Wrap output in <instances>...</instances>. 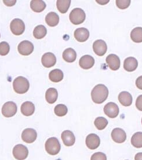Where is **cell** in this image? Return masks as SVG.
Instances as JSON below:
<instances>
[{
	"label": "cell",
	"instance_id": "cell-7",
	"mask_svg": "<svg viewBox=\"0 0 142 160\" xmlns=\"http://www.w3.org/2000/svg\"><path fill=\"white\" fill-rule=\"evenodd\" d=\"M17 110V106L14 102H7L2 108V114L5 117H12L16 114Z\"/></svg>",
	"mask_w": 142,
	"mask_h": 160
},
{
	"label": "cell",
	"instance_id": "cell-28",
	"mask_svg": "<svg viewBox=\"0 0 142 160\" xmlns=\"http://www.w3.org/2000/svg\"><path fill=\"white\" fill-rule=\"evenodd\" d=\"M71 4L70 0H58L56 1V7L58 11L62 13L67 12Z\"/></svg>",
	"mask_w": 142,
	"mask_h": 160
},
{
	"label": "cell",
	"instance_id": "cell-13",
	"mask_svg": "<svg viewBox=\"0 0 142 160\" xmlns=\"http://www.w3.org/2000/svg\"><path fill=\"white\" fill-rule=\"evenodd\" d=\"M87 147L91 150H95L98 148L100 143L99 136L95 133H91L87 136L85 140Z\"/></svg>",
	"mask_w": 142,
	"mask_h": 160
},
{
	"label": "cell",
	"instance_id": "cell-38",
	"mask_svg": "<svg viewBox=\"0 0 142 160\" xmlns=\"http://www.w3.org/2000/svg\"><path fill=\"white\" fill-rule=\"evenodd\" d=\"M4 4L6 5H7L8 7H12L13 5H14L16 4V1H3Z\"/></svg>",
	"mask_w": 142,
	"mask_h": 160
},
{
	"label": "cell",
	"instance_id": "cell-22",
	"mask_svg": "<svg viewBox=\"0 0 142 160\" xmlns=\"http://www.w3.org/2000/svg\"><path fill=\"white\" fill-rule=\"evenodd\" d=\"M45 22L49 26L55 27L59 23V16L55 12H49L45 17Z\"/></svg>",
	"mask_w": 142,
	"mask_h": 160
},
{
	"label": "cell",
	"instance_id": "cell-29",
	"mask_svg": "<svg viewBox=\"0 0 142 160\" xmlns=\"http://www.w3.org/2000/svg\"><path fill=\"white\" fill-rule=\"evenodd\" d=\"M47 34V30L43 25H39L36 26L33 31V36L36 39L40 40L46 36Z\"/></svg>",
	"mask_w": 142,
	"mask_h": 160
},
{
	"label": "cell",
	"instance_id": "cell-18",
	"mask_svg": "<svg viewBox=\"0 0 142 160\" xmlns=\"http://www.w3.org/2000/svg\"><path fill=\"white\" fill-rule=\"evenodd\" d=\"M138 66V60L134 57H128L124 62V68L128 72H134L137 68Z\"/></svg>",
	"mask_w": 142,
	"mask_h": 160
},
{
	"label": "cell",
	"instance_id": "cell-15",
	"mask_svg": "<svg viewBox=\"0 0 142 160\" xmlns=\"http://www.w3.org/2000/svg\"><path fill=\"white\" fill-rule=\"evenodd\" d=\"M106 61L109 67L113 71L117 70L120 68V59L115 54H110L107 56Z\"/></svg>",
	"mask_w": 142,
	"mask_h": 160
},
{
	"label": "cell",
	"instance_id": "cell-19",
	"mask_svg": "<svg viewBox=\"0 0 142 160\" xmlns=\"http://www.w3.org/2000/svg\"><path fill=\"white\" fill-rule=\"evenodd\" d=\"M61 137L63 140V143L66 146H72L75 143V136L74 133L70 131L66 130L63 131Z\"/></svg>",
	"mask_w": 142,
	"mask_h": 160
},
{
	"label": "cell",
	"instance_id": "cell-27",
	"mask_svg": "<svg viewBox=\"0 0 142 160\" xmlns=\"http://www.w3.org/2000/svg\"><path fill=\"white\" fill-rule=\"evenodd\" d=\"M130 38L136 43L142 42V28L138 27L134 28L130 32Z\"/></svg>",
	"mask_w": 142,
	"mask_h": 160
},
{
	"label": "cell",
	"instance_id": "cell-40",
	"mask_svg": "<svg viewBox=\"0 0 142 160\" xmlns=\"http://www.w3.org/2000/svg\"></svg>",
	"mask_w": 142,
	"mask_h": 160
},
{
	"label": "cell",
	"instance_id": "cell-26",
	"mask_svg": "<svg viewBox=\"0 0 142 160\" xmlns=\"http://www.w3.org/2000/svg\"><path fill=\"white\" fill-rule=\"evenodd\" d=\"M63 72L60 69H54L49 74V78L53 82H59L63 79Z\"/></svg>",
	"mask_w": 142,
	"mask_h": 160
},
{
	"label": "cell",
	"instance_id": "cell-5",
	"mask_svg": "<svg viewBox=\"0 0 142 160\" xmlns=\"http://www.w3.org/2000/svg\"><path fill=\"white\" fill-rule=\"evenodd\" d=\"M10 28L12 33L16 36H20L25 30V24L23 21L20 19H15L10 24Z\"/></svg>",
	"mask_w": 142,
	"mask_h": 160
},
{
	"label": "cell",
	"instance_id": "cell-16",
	"mask_svg": "<svg viewBox=\"0 0 142 160\" xmlns=\"http://www.w3.org/2000/svg\"><path fill=\"white\" fill-rule=\"evenodd\" d=\"M74 36L77 41L83 42L89 38V32L87 28H77L74 33Z\"/></svg>",
	"mask_w": 142,
	"mask_h": 160
},
{
	"label": "cell",
	"instance_id": "cell-17",
	"mask_svg": "<svg viewBox=\"0 0 142 160\" xmlns=\"http://www.w3.org/2000/svg\"><path fill=\"white\" fill-rule=\"evenodd\" d=\"M95 64V59L92 56L86 55L82 56L79 60V66L83 68L88 70L92 68Z\"/></svg>",
	"mask_w": 142,
	"mask_h": 160
},
{
	"label": "cell",
	"instance_id": "cell-2",
	"mask_svg": "<svg viewBox=\"0 0 142 160\" xmlns=\"http://www.w3.org/2000/svg\"><path fill=\"white\" fill-rule=\"evenodd\" d=\"M13 87L14 91L17 93L23 94L28 91L30 84L28 79L24 77H18L13 81Z\"/></svg>",
	"mask_w": 142,
	"mask_h": 160
},
{
	"label": "cell",
	"instance_id": "cell-31",
	"mask_svg": "<svg viewBox=\"0 0 142 160\" xmlns=\"http://www.w3.org/2000/svg\"><path fill=\"white\" fill-rule=\"evenodd\" d=\"M94 124L98 129L103 130L106 127L108 124V121L103 117H99L95 119Z\"/></svg>",
	"mask_w": 142,
	"mask_h": 160
},
{
	"label": "cell",
	"instance_id": "cell-36",
	"mask_svg": "<svg viewBox=\"0 0 142 160\" xmlns=\"http://www.w3.org/2000/svg\"><path fill=\"white\" fill-rule=\"evenodd\" d=\"M136 106L139 110L142 111V95L138 97L136 101Z\"/></svg>",
	"mask_w": 142,
	"mask_h": 160
},
{
	"label": "cell",
	"instance_id": "cell-35",
	"mask_svg": "<svg viewBox=\"0 0 142 160\" xmlns=\"http://www.w3.org/2000/svg\"><path fill=\"white\" fill-rule=\"evenodd\" d=\"M91 160H107V157L103 152H95L91 157Z\"/></svg>",
	"mask_w": 142,
	"mask_h": 160
},
{
	"label": "cell",
	"instance_id": "cell-39",
	"mask_svg": "<svg viewBox=\"0 0 142 160\" xmlns=\"http://www.w3.org/2000/svg\"><path fill=\"white\" fill-rule=\"evenodd\" d=\"M134 160H142V152H139L134 157Z\"/></svg>",
	"mask_w": 142,
	"mask_h": 160
},
{
	"label": "cell",
	"instance_id": "cell-3",
	"mask_svg": "<svg viewBox=\"0 0 142 160\" xmlns=\"http://www.w3.org/2000/svg\"><path fill=\"white\" fill-rule=\"evenodd\" d=\"M45 150L47 152L52 156L58 154L60 150V144L56 138H49L45 143Z\"/></svg>",
	"mask_w": 142,
	"mask_h": 160
},
{
	"label": "cell",
	"instance_id": "cell-25",
	"mask_svg": "<svg viewBox=\"0 0 142 160\" xmlns=\"http://www.w3.org/2000/svg\"><path fill=\"white\" fill-rule=\"evenodd\" d=\"M30 7L34 12H43L46 8V4L41 0H33L30 2Z\"/></svg>",
	"mask_w": 142,
	"mask_h": 160
},
{
	"label": "cell",
	"instance_id": "cell-33",
	"mask_svg": "<svg viewBox=\"0 0 142 160\" xmlns=\"http://www.w3.org/2000/svg\"><path fill=\"white\" fill-rule=\"evenodd\" d=\"M10 51V46L8 42L3 41L0 43V55L1 56H5Z\"/></svg>",
	"mask_w": 142,
	"mask_h": 160
},
{
	"label": "cell",
	"instance_id": "cell-9",
	"mask_svg": "<svg viewBox=\"0 0 142 160\" xmlns=\"http://www.w3.org/2000/svg\"><path fill=\"white\" fill-rule=\"evenodd\" d=\"M119 106L113 102H109L107 103L104 108V112L105 114L110 118H114L119 115Z\"/></svg>",
	"mask_w": 142,
	"mask_h": 160
},
{
	"label": "cell",
	"instance_id": "cell-41",
	"mask_svg": "<svg viewBox=\"0 0 142 160\" xmlns=\"http://www.w3.org/2000/svg\"><path fill=\"white\" fill-rule=\"evenodd\" d=\"M0 37H1V34H0Z\"/></svg>",
	"mask_w": 142,
	"mask_h": 160
},
{
	"label": "cell",
	"instance_id": "cell-32",
	"mask_svg": "<svg viewBox=\"0 0 142 160\" xmlns=\"http://www.w3.org/2000/svg\"><path fill=\"white\" fill-rule=\"evenodd\" d=\"M56 116L59 117L64 116L68 112L67 108L64 104H58L54 109Z\"/></svg>",
	"mask_w": 142,
	"mask_h": 160
},
{
	"label": "cell",
	"instance_id": "cell-12",
	"mask_svg": "<svg viewBox=\"0 0 142 160\" xmlns=\"http://www.w3.org/2000/svg\"><path fill=\"white\" fill-rule=\"evenodd\" d=\"M41 62L45 68H50L55 65L56 58L53 53L51 52H47L44 53L42 56Z\"/></svg>",
	"mask_w": 142,
	"mask_h": 160
},
{
	"label": "cell",
	"instance_id": "cell-30",
	"mask_svg": "<svg viewBox=\"0 0 142 160\" xmlns=\"http://www.w3.org/2000/svg\"><path fill=\"white\" fill-rule=\"evenodd\" d=\"M131 143L136 148H142V132H136L131 138Z\"/></svg>",
	"mask_w": 142,
	"mask_h": 160
},
{
	"label": "cell",
	"instance_id": "cell-37",
	"mask_svg": "<svg viewBox=\"0 0 142 160\" xmlns=\"http://www.w3.org/2000/svg\"><path fill=\"white\" fill-rule=\"evenodd\" d=\"M136 85L138 89L142 90V76L139 77L136 80Z\"/></svg>",
	"mask_w": 142,
	"mask_h": 160
},
{
	"label": "cell",
	"instance_id": "cell-23",
	"mask_svg": "<svg viewBox=\"0 0 142 160\" xmlns=\"http://www.w3.org/2000/svg\"><path fill=\"white\" fill-rule=\"evenodd\" d=\"M63 59L68 63H73L75 61L77 58V53L73 49L71 48H67L64 51L63 53Z\"/></svg>",
	"mask_w": 142,
	"mask_h": 160
},
{
	"label": "cell",
	"instance_id": "cell-14",
	"mask_svg": "<svg viewBox=\"0 0 142 160\" xmlns=\"http://www.w3.org/2000/svg\"><path fill=\"white\" fill-rule=\"evenodd\" d=\"M111 138L115 142L117 143H122L126 140V133L122 129L115 128L111 132Z\"/></svg>",
	"mask_w": 142,
	"mask_h": 160
},
{
	"label": "cell",
	"instance_id": "cell-20",
	"mask_svg": "<svg viewBox=\"0 0 142 160\" xmlns=\"http://www.w3.org/2000/svg\"><path fill=\"white\" fill-rule=\"evenodd\" d=\"M21 112L25 116H30L35 111V106L31 102H25L21 106Z\"/></svg>",
	"mask_w": 142,
	"mask_h": 160
},
{
	"label": "cell",
	"instance_id": "cell-11",
	"mask_svg": "<svg viewBox=\"0 0 142 160\" xmlns=\"http://www.w3.org/2000/svg\"><path fill=\"white\" fill-rule=\"evenodd\" d=\"M93 49L95 53L99 56H102L106 53L107 46L104 41L98 40L93 44Z\"/></svg>",
	"mask_w": 142,
	"mask_h": 160
},
{
	"label": "cell",
	"instance_id": "cell-34",
	"mask_svg": "<svg viewBox=\"0 0 142 160\" xmlns=\"http://www.w3.org/2000/svg\"><path fill=\"white\" fill-rule=\"evenodd\" d=\"M115 2L118 8L121 9H125L128 8L130 4V0H117Z\"/></svg>",
	"mask_w": 142,
	"mask_h": 160
},
{
	"label": "cell",
	"instance_id": "cell-8",
	"mask_svg": "<svg viewBox=\"0 0 142 160\" xmlns=\"http://www.w3.org/2000/svg\"><path fill=\"white\" fill-rule=\"evenodd\" d=\"M18 51L22 55L28 56L34 51V45L30 41H23L18 45Z\"/></svg>",
	"mask_w": 142,
	"mask_h": 160
},
{
	"label": "cell",
	"instance_id": "cell-4",
	"mask_svg": "<svg viewBox=\"0 0 142 160\" xmlns=\"http://www.w3.org/2000/svg\"><path fill=\"white\" fill-rule=\"evenodd\" d=\"M85 13L81 8H77L73 9L70 13L69 19L73 24L75 25L83 23L85 20Z\"/></svg>",
	"mask_w": 142,
	"mask_h": 160
},
{
	"label": "cell",
	"instance_id": "cell-6",
	"mask_svg": "<svg viewBox=\"0 0 142 160\" xmlns=\"http://www.w3.org/2000/svg\"><path fill=\"white\" fill-rule=\"evenodd\" d=\"M13 155L16 160H25L28 155V150L23 144H17L13 148Z\"/></svg>",
	"mask_w": 142,
	"mask_h": 160
},
{
	"label": "cell",
	"instance_id": "cell-21",
	"mask_svg": "<svg viewBox=\"0 0 142 160\" xmlns=\"http://www.w3.org/2000/svg\"><path fill=\"white\" fill-rule=\"evenodd\" d=\"M118 98L119 103L124 106H129L132 103V96L129 92H121L119 94Z\"/></svg>",
	"mask_w": 142,
	"mask_h": 160
},
{
	"label": "cell",
	"instance_id": "cell-1",
	"mask_svg": "<svg viewBox=\"0 0 142 160\" xmlns=\"http://www.w3.org/2000/svg\"><path fill=\"white\" fill-rule=\"evenodd\" d=\"M109 95V90L103 84L96 85L91 92V97L93 102L96 104H101L106 100Z\"/></svg>",
	"mask_w": 142,
	"mask_h": 160
},
{
	"label": "cell",
	"instance_id": "cell-24",
	"mask_svg": "<svg viewBox=\"0 0 142 160\" xmlns=\"http://www.w3.org/2000/svg\"><path fill=\"white\" fill-rule=\"evenodd\" d=\"M58 96V93L55 88H49L45 93V99L49 104L54 103L57 100Z\"/></svg>",
	"mask_w": 142,
	"mask_h": 160
},
{
	"label": "cell",
	"instance_id": "cell-10",
	"mask_svg": "<svg viewBox=\"0 0 142 160\" xmlns=\"http://www.w3.org/2000/svg\"><path fill=\"white\" fill-rule=\"evenodd\" d=\"M37 137V133L36 130L32 128L25 129L22 133V140L27 143H33L36 140Z\"/></svg>",
	"mask_w": 142,
	"mask_h": 160
}]
</instances>
